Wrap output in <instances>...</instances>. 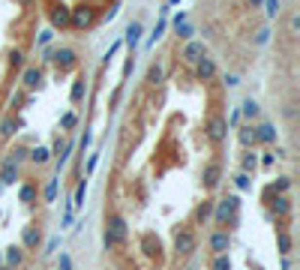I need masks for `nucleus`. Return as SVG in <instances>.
Listing matches in <instances>:
<instances>
[{"label":"nucleus","instance_id":"1","mask_svg":"<svg viewBox=\"0 0 300 270\" xmlns=\"http://www.w3.org/2000/svg\"><path fill=\"white\" fill-rule=\"evenodd\" d=\"M102 240H105V249H111V246H120V243H126V240H129V228H126V219H123L120 213H111V216H105V234H102Z\"/></svg>","mask_w":300,"mask_h":270},{"label":"nucleus","instance_id":"2","mask_svg":"<svg viewBox=\"0 0 300 270\" xmlns=\"http://www.w3.org/2000/svg\"><path fill=\"white\" fill-rule=\"evenodd\" d=\"M237 210H240V198H237V195L222 198L219 204L213 201V219H216V225H219V228L234 225V222H237Z\"/></svg>","mask_w":300,"mask_h":270},{"label":"nucleus","instance_id":"3","mask_svg":"<svg viewBox=\"0 0 300 270\" xmlns=\"http://www.w3.org/2000/svg\"><path fill=\"white\" fill-rule=\"evenodd\" d=\"M96 18H99V12H96V6H72L69 9V27H75V30H90L93 24H96Z\"/></svg>","mask_w":300,"mask_h":270},{"label":"nucleus","instance_id":"4","mask_svg":"<svg viewBox=\"0 0 300 270\" xmlns=\"http://www.w3.org/2000/svg\"><path fill=\"white\" fill-rule=\"evenodd\" d=\"M195 249H198V237H195L192 228H177L174 231V255L177 258H189Z\"/></svg>","mask_w":300,"mask_h":270},{"label":"nucleus","instance_id":"5","mask_svg":"<svg viewBox=\"0 0 300 270\" xmlns=\"http://www.w3.org/2000/svg\"><path fill=\"white\" fill-rule=\"evenodd\" d=\"M204 135H207L210 144H216V147H219V144L228 138V123H225V117H222V114H210L207 123H204Z\"/></svg>","mask_w":300,"mask_h":270},{"label":"nucleus","instance_id":"6","mask_svg":"<svg viewBox=\"0 0 300 270\" xmlns=\"http://www.w3.org/2000/svg\"><path fill=\"white\" fill-rule=\"evenodd\" d=\"M45 60L54 63L60 75H66V72H72V69L78 66V57H75V51H72V48H57V51H48V54H45Z\"/></svg>","mask_w":300,"mask_h":270},{"label":"nucleus","instance_id":"7","mask_svg":"<svg viewBox=\"0 0 300 270\" xmlns=\"http://www.w3.org/2000/svg\"><path fill=\"white\" fill-rule=\"evenodd\" d=\"M201 183H204L207 192H213V189L222 183V162H219V159H213V162H207V165H204V171H201Z\"/></svg>","mask_w":300,"mask_h":270},{"label":"nucleus","instance_id":"8","mask_svg":"<svg viewBox=\"0 0 300 270\" xmlns=\"http://www.w3.org/2000/svg\"><path fill=\"white\" fill-rule=\"evenodd\" d=\"M192 66H195V78L198 81H213L216 78V60L213 57H207V54H204V57H198L195 63H192Z\"/></svg>","mask_w":300,"mask_h":270},{"label":"nucleus","instance_id":"9","mask_svg":"<svg viewBox=\"0 0 300 270\" xmlns=\"http://www.w3.org/2000/svg\"><path fill=\"white\" fill-rule=\"evenodd\" d=\"M204 54H207V45L201 39H186V45L180 51V60L183 63H195L198 57H204Z\"/></svg>","mask_w":300,"mask_h":270},{"label":"nucleus","instance_id":"10","mask_svg":"<svg viewBox=\"0 0 300 270\" xmlns=\"http://www.w3.org/2000/svg\"><path fill=\"white\" fill-rule=\"evenodd\" d=\"M48 18H51V30H66L69 27V6L66 3H54L51 12H48Z\"/></svg>","mask_w":300,"mask_h":270},{"label":"nucleus","instance_id":"11","mask_svg":"<svg viewBox=\"0 0 300 270\" xmlns=\"http://www.w3.org/2000/svg\"><path fill=\"white\" fill-rule=\"evenodd\" d=\"M207 246L213 249V255H216V252H228V249H231V234H228L225 228H216L207 237Z\"/></svg>","mask_w":300,"mask_h":270},{"label":"nucleus","instance_id":"12","mask_svg":"<svg viewBox=\"0 0 300 270\" xmlns=\"http://www.w3.org/2000/svg\"><path fill=\"white\" fill-rule=\"evenodd\" d=\"M39 243H42V228H39L36 222L24 225V234H21V246H24V249H39Z\"/></svg>","mask_w":300,"mask_h":270},{"label":"nucleus","instance_id":"13","mask_svg":"<svg viewBox=\"0 0 300 270\" xmlns=\"http://www.w3.org/2000/svg\"><path fill=\"white\" fill-rule=\"evenodd\" d=\"M21 84H24L27 90H39V87H42V69H39V66H27V69L21 72Z\"/></svg>","mask_w":300,"mask_h":270},{"label":"nucleus","instance_id":"14","mask_svg":"<svg viewBox=\"0 0 300 270\" xmlns=\"http://www.w3.org/2000/svg\"><path fill=\"white\" fill-rule=\"evenodd\" d=\"M237 141L243 144L246 150H255V147H258V135H255V126H252V123H246L243 129L237 132Z\"/></svg>","mask_w":300,"mask_h":270},{"label":"nucleus","instance_id":"15","mask_svg":"<svg viewBox=\"0 0 300 270\" xmlns=\"http://www.w3.org/2000/svg\"><path fill=\"white\" fill-rule=\"evenodd\" d=\"M141 246H144V255H147V258H159L162 240L156 237V234H144V237H141Z\"/></svg>","mask_w":300,"mask_h":270},{"label":"nucleus","instance_id":"16","mask_svg":"<svg viewBox=\"0 0 300 270\" xmlns=\"http://www.w3.org/2000/svg\"><path fill=\"white\" fill-rule=\"evenodd\" d=\"M0 183L3 186H12V183H18V165L15 162H3V168H0Z\"/></svg>","mask_w":300,"mask_h":270},{"label":"nucleus","instance_id":"17","mask_svg":"<svg viewBox=\"0 0 300 270\" xmlns=\"http://www.w3.org/2000/svg\"><path fill=\"white\" fill-rule=\"evenodd\" d=\"M255 135H258V144H276V126L273 123H258Z\"/></svg>","mask_w":300,"mask_h":270},{"label":"nucleus","instance_id":"18","mask_svg":"<svg viewBox=\"0 0 300 270\" xmlns=\"http://www.w3.org/2000/svg\"><path fill=\"white\" fill-rule=\"evenodd\" d=\"M210 216H213V201H201V204L195 207V213H192V222H195V225H204Z\"/></svg>","mask_w":300,"mask_h":270},{"label":"nucleus","instance_id":"19","mask_svg":"<svg viewBox=\"0 0 300 270\" xmlns=\"http://www.w3.org/2000/svg\"><path fill=\"white\" fill-rule=\"evenodd\" d=\"M21 264H24V246H9L6 249V267L18 270Z\"/></svg>","mask_w":300,"mask_h":270},{"label":"nucleus","instance_id":"20","mask_svg":"<svg viewBox=\"0 0 300 270\" xmlns=\"http://www.w3.org/2000/svg\"><path fill=\"white\" fill-rule=\"evenodd\" d=\"M84 96H87V81H84V75H78L72 81V90H69V99H72V105H78Z\"/></svg>","mask_w":300,"mask_h":270},{"label":"nucleus","instance_id":"21","mask_svg":"<svg viewBox=\"0 0 300 270\" xmlns=\"http://www.w3.org/2000/svg\"><path fill=\"white\" fill-rule=\"evenodd\" d=\"M36 195H39V186H36V183H24V186L18 189V201H21V204H33V201H36Z\"/></svg>","mask_w":300,"mask_h":270},{"label":"nucleus","instance_id":"22","mask_svg":"<svg viewBox=\"0 0 300 270\" xmlns=\"http://www.w3.org/2000/svg\"><path fill=\"white\" fill-rule=\"evenodd\" d=\"M240 114H243L246 120L252 123V120H258V114H261V108H258V102H255V99H246V102L240 105Z\"/></svg>","mask_w":300,"mask_h":270},{"label":"nucleus","instance_id":"23","mask_svg":"<svg viewBox=\"0 0 300 270\" xmlns=\"http://www.w3.org/2000/svg\"><path fill=\"white\" fill-rule=\"evenodd\" d=\"M57 186H60V174H54V177H51L48 180V186H45V204H51V201H57Z\"/></svg>","mask_w":300,"mask_h":270},{"label":"nucleus","instance_id":"24","mask_svg":"<svg viewBox=\"0 0 300 270\" xmlns=\"http://www.w3.org/2000/svg\"><path fill=\"white\" fill-rule=\"evenodd\" d=\"M273 213H276V216H288V213H291V201H288V195H276V201H273Z\"/></svg>","mask_w":300,"mask_h":270},{"label":"nucleus","instance_id":"25","mask_svg":"<svg viewBox=\"0 0 300 270\" xmlns=\"http://www.w3.org/2000/svg\"><path fill=\"white\" fill-rule=\"evenodd\" d=\"M138 42H141V24H138V21H132V24L126 27V45H129V48H135Z\"/></svg>","mask_w":300,"mask_h":270},{"label":"nucleus","instance_id":"26","mask_svg":"<svg viewBox=\"0 0 300 270\" xmlns=\"http://www.w3.org/2000/svg\"><path fill=\"white\" fill-rule=\"evenodd\" d=\"M210 270H231V258H228V252H216L213 261H210Z\"/></svg>","mask_w":300,"mask_h":270},{"label":"nucleus","instance_id":"27","mask_svg":"<svg viewBox=\"0 0 300 270\" xmlns=\"http://www.w3.org/2000/svg\"><path fill=\"white\" fill-rule=\"evenodd\" d=\"M51 156H54V153H51L48 147H36V150H30V162H33V165H45Z\"/></svg>","mask_w":300,"mask_h":270},{"label":"nucleus","instance_id":"28","mask_svg":"<svg viewBox=\"0 0 300 270\" xmlns=\"http://www.w3.org/2000/svg\"><path fill=\"white\" fill-rule=\"evenodd\" d=\"M18 126H21V120L6 117V120H3V126H0V135H3V138H12L15 132H18Z\"/></svg>","mask_w":300,"mask_h":270},{"label":"nucleus","instance_id":"29","mask_svg":"<svg viewBox=\"0 0 300 270\" xmlns=\"http://www.w3.org/2000/svg\"><path fill=\"white\" fill-rule=\"evenodd\" d=\"M234 186H237L240 192H249V189H252V177H249V171H237V174H234Z\"/></svg>","mask_w":300,"mask_h":270},{"label":"nucleus","instance_id":"30","mask_svg":"<svg viewBox=\"0 0 300 270\" xmlns=\"http://www.w3.org/2000/svg\"><path fill=\"white\" fill-rule=\"evenodd\" d=\"M255 168H258V156L252 150H246L243 159H240V171H255Z\"/></svg>","mask_w":300,"mask_h":270},{"label":"nucleus","instance_id":"31","mask_svg":"<svg viewBox=\"0 0 300 270\" xmlns=\"http://www.w3.org/2000/svg\"><path fill=\"white\" fill-rule=\"evenodd\" d=\"M288 189H291V177H285V174L276 177V180H273V186H270V192H276V195H285Z\"/></svg>","mask_w":300,"mask_h":270},{"label":"nucleus","instance_id":"32","mask_svg":"<svg viewBox=\"0 0 300 270\" xmlns=\"http://www.w3.org/2000/svg\"><path fill=\"white\" fill-rule=\"evenodd\" d=\"M162 63H150V69H147V84H159L162 81Z\"/></svg>","mask_w":300,"mask_h":270},{"label":"nucleus","instance_id":"33","mask_svg":"<svg viewBox=\"0 0 300 270\" xmlns=\"http://www.w3.org/2000/svg\"><path fill=\"white\" fill-rule=\"evenodd\" d=\"M84 195H87V177H84L81 183L75 186V198H72V207H78V210L84 207Z\"/></svg>","mask_w":300,"mask_h":270},{"label":"nucleus","instance_id":"34","mask_svg":"<svg viewBox=\"0 0 300 270\" xmlns=\"http://www.w3.org/2000/svg\"><path fill=\"white\" fill-rule=\"evenodd\" d=\"M276 243H279V252H282V255H288V252H291V234H285V231H279V237H276Z\"/></svg>","mask_w":300,"mask_h":270},{"label":"nucleus","instance_id":"35","mask_svg":"<svg viewBox=\"0 0 300 270\" xmlns=\"http://www.w3.org/2000/svg\"><path fill=\"white\" fill-rule=\"evenodd\" d=\"M9 66H12V69H21V66H24V51H21V48L9 51Z\"/></svg>","mask_w":300,"mask_h":270},{"label":"nucleus","instance_id":"36","mask_svg":"<svg viewBox=\"0 0 300 270\" xmlns=\"http://www.w3.org/2000/svg\"><path fill=\"white\" fill-rule=\"evenodd\" d=\"M282 9V0H264V12H267V18H276Z\"/></svg>","mask_w":300,"mask_h":270},{"label":"nucleus","instance_id":"37","mask_svg":"<svg viewBox=\"0 0 300 270\" xmlns=\"http://www.w3.org/2000/svg\"><path fill=\"white\" fill-rule=\"evenodd\" d=\"M75 123H78V117H75V111H66V114L60 117V129H66V132H69V129H72V126H75Z\"/></svg>","mask_w":300,"mask_h":270},{"label":"nucleus","instance_id":"38","mask_svg":"<svg viewBox=\"0 0 300 270\" xmlns=\"http://www.w3.org/2000/svg\"><path fill=\"white\" fill-rule=\"evenodd\" d=\"M162 33H165V18H159V24H156V30L150 33V45H156V39H159Z\"/></svg>","mask_w":300,"mask_h":270},{"label":"nucleus","instance_id":"39","mask_svg":"<svg viewBox=\"0 0 300 270\" xmlns=\"http://www.w3.org/2000/svg\"><path fill=\"white\" fill-rule=\"evenodd\" d=\"M57 270H72V258H69L66 252H60V258H57Z\"/></svg>","mask_w":300,"mask_h":270},{"label":"nucleus","instance_id":"40","mask_svg":"<svg viewBox=\"0 0 300 270\" xmlns=\"http://www.w3.org/2000/svg\"><path fill=\"white\" fill-rule=\"evenodd\" d=\"M192 33H195V30H192L189 24H177V36H180V39H192Z\"/></svg>","mask_w":300,"mask_h":270},{"label":"nucleus","instance_id":"41","mask_svg":"<svg viewBox=\"0 0 300 270\" xmlns=\"http://www.w3.org/2000/svg\"><path fill=\"white\" fill-rule=\"evenodd\" d=\"M264 42H270V30L267 27L258 30V36H255V45H264Z\"/></svg>","mask_w":300,"mask_h":270},{"label":"nucleus","instance_id":"42","mask_svg":"<svg viewBox=\"0 0 300 270\" xmlns=\"http://www.w3.org/2000/svg\"><path fill=\"white\" fill-rule=\"evenodd\" d=\"M51 36H54V30H42V33H39V39H36V45H48V42H51Z\"/></svg>","mask_w":300,"mask_h":270},{"label":"nucleus","instance_id":"43","mask_svg":"<svg viewBox=\"0 0 300 270\" xmlns=\"http://www.w3.org/2000/svg\"><path fill=\"white\" fill-rule=\"evenodd\" d=\"M57 246H60V237H51V240H48V246H45L42 252H45V255H51V252H54Z\"/></svg>","mask_w":300,"mask_h":270},{"label":"nucleus","instance_id":"44","mask_svg":"<svg viewBox=\"0 0 300 270\" xmlns=\"http://www.w3.org/2000/svg\"><path fill=\"white\" fill-rule=\"evenodd\" d=\"M273 159H276L273 153H264V159H261V165H264V168H270V165H273Z\"/></svg>","mask_w":300,"mask_h":270},{"label":"nucleus","instance_id":"45","mask_svg":"<svg viewBox=\"0 0 300 270\" xmlns=\"http://www.w3.org/2000/svg\"><path fill=\"white\" fill-rule=\"evenodd\" d=\"M225 84H228V87H237L240 78H237V75H225Z\"/></svg>","mask_w":300,"mask_h":270},{"label":"nucleus","instance_id":"46","mask_svg":"<svg viewBox=\"0 0 300 270\" xmlns=\"http://www.w3.org/2000/svg\"><path fill=\"white\" fill-rule=\"evenodd\" d=\"M96 162H99V156H96V153H93V156H90V162H87V174H90V171H93V168H96Z\"/></svg>","mask_w":300,"mask_h":270},{"label":"nucleus","instance_id":"47","mask_svg":"<svg viewBox=\"0 0 300 270\" xmlns=\"http://www.w3.org/2000/svg\"><path fill=\"white\" fill-rule=\"evenodd\" d=\"M174 3H180V0H168V6H174Z\"/></svg>","mask_w":300,"mask_h":270},{"label":"nucleus","instance_id":"48","mask_svg":"<svg viewBox=\"0 0 300 270\" xmlns=\"http://www.w3.org/2000/svg\"><path fill=\"white\" fill-rule=\"evenodd\" d=\"M0 270H12V267H0Z\"/></svg>","mask_w":300,"mask_h":270},{"label":"nucleus","instance_id":"49","mask_svg":"<svg viewBox=\"0 0 300 270\" xmlns=\"http://www.w3.org/2000/svg\"><path fill=\"white\" fill-rule=\"evenodd\" d=\"M186 270H195V267H186Z\"/></svg>","mask_w":300,"mask_h":270}]
</instances>
